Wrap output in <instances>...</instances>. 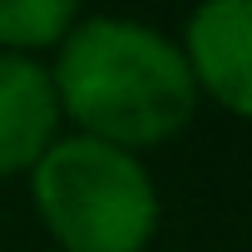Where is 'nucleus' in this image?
I'll use <instances>...</instances> for the list:
<instances>
[{"instance_id": "nucleus-1", "label": "nucleus", "mask_w": 252, "mask_h": 252, "mask_svg": "<svg viewBox=\"0 0 252 252\" xmlns=\"http://www.w3.org/2000/svg\"><path fill=\"white\" fill-rule=\"evenodd\" d=\"M50 79L74 129L124 154L178 139L198 109L178 45L134 15H79L55 50Z\"/></svg>"}, {"instance_id": "nucleus-2", "label": "nucleus", "mask_w": 252, "mask_h": 252, "mask_svg": "<svg viewBox=\"0 0 252 252\" xmlns=\"http://www.w3.org/2000/svg\"><path fill=\"white\" fill-rule=\"evenodd\" d=\"M30 203L60 252H144L158 232V188L139 154L60 134L25 173Z\"/></svg>"}, {"instance_id": "nucleus-3", "label": "nucleus", "mask_w": 252, "mask_h": 252, "mask_svg": "<svg viewBox=\"0 0 252 252\" xmlns=\"http://www.w3.org/2000/svg\"><path fill=\"white\" fill-rule=\"evenodd\" d=\"M183 69L222 114L247 119L252 109V0H198L178 40Z\"/></svg>"}, {"instance_id": "nucleus-4", "label": "nucleus", "mask_w": 252, "mask_h": 252, "mask_svg": "<svg viewBox=\"0 0 252 252\" xmlns=\"http://www.w3.org/2000/svg\"><path fill=\"white\" fill-rule=\"evenodd\" d=\"M60 99L50 64L30 55H0V178L30 173L60 139Z\"/></svg>"}, {"instance_id": "nucleus-5", "label": "nucleus", "mask_w": 252, "mask_h": 252, "mask_svg": "<svg viewBox=\"0 0 252 252\" xmlns=\"http://www.w3.org/2000/svg\"><path fill=\"white\" fill-rule=\"evenodd\" d=\"M79 20V0H0V55H40L60 50V40Z\"/></svg>"}]
</instances>
